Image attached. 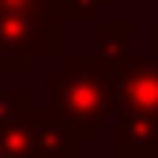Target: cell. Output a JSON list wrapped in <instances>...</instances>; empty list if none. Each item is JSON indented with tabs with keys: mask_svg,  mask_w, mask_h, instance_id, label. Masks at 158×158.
Returning a JSON list of instances; mask_svg holds the SVG:
<instances>
[{
	"mask_svg": "<svg viewBox=\"0 0 158 158\" xmlns=\"http://www.w3.org/2000/svg\"><path fill=\"white\" fill-rule=\"evenodd\" d=\"M113 79H117V68L98 56H64L60 68L45 75L49 109L68 121L79 143H94L102 124H109V117L117 113Z\"/></svg>",
	"mask_w": 158,
	"mask_h": 158,
	"instance_id": "6da1fadb",
	"label": "cell"
},
{
	"mask_svg": "<svg viewBox=\"0 0 158 158\" xmlns=\"http://www.w3.org/2000/svg\"><path fill=\"white\" fill-rule=\"evenodd\" d=\"M64 27L56 19H34V15H15L0 11V56H64Z\"/></svg>",
	"mask_w": 158,
	"mask_h": 158,
	"instance_id": "7a4b0ae2",
	"label": "cell"
},
{
	"mask_svg": "<svg viewBox=\"0 0 158 158\" xmlns=\"http://www.w3.org/2000/svg\"><path fill=\"white\" fill-rule=\"evenodd\" d=\"M113 106H117V113L158 117V60H151V56H128L124 64H117Z\"/></svg>",
	"mask_w": 158,
	"mask_h": 158,
	"instance_id": "3957f363",
	"label": "cell"
},
{
	"mask_svg": "<svg viewBox=\"0 0 158 158\" xmlns=\"http://www.w3.org/2000/svg\"><path fill=\"white\" fill-rule=\"evenodd\" d=\"M30 135L42 158H79V135L49 106H30Z\"/></svg>",
	"mask_w": 158,
	"mask_h": 158,
	"instance_id": "277c9868",
	"label": "cell"
},
{
	"mask_svg": "<svg viewBox=\"0 0 158 158\" xmlns=\"http://www.w3.org/2000/svg\"><path fill=\"white\" fill-rule=\"evenodd\" d=\"M147 154H158V117L117 113L113 158H147Z\"/></svg>",
	"mask_w": 158,
	"mask_h": 158,
	"instance_id": "5b68a950",
	"label": "cell"
},
{
	"mask_svg": "<svg viewBox=\"0 0 158 158\" xmlns=\"http://www.w3.org/2000/svg\"><path fill=\"white\" fill-rule=\"evenodd\" d=\"M98 60L106 64H124L132 56V23H124V19H98L94 27V53Z\"/></svg>",
	"mask_w": 158,
	"mask_h": 158,
	"instance_id": "8992f818",
	"label": "cell"
},
{
	"mask_svg": "<svg viewBox=\"0 0 158 158\" xmlns=\"http://www.w3.org/2000/svg\"><path fill=\"white\" fill-rule=\"evenodd\" d=\"M106 4H113V0H53V15H56L60 27L64 23H83V19H94Z\"/></svg>",
	"mask_w": 158,
	"mask_h": 158,
	"instance_id": "52a82bcc",
	"label": "cell"
},
{
	"mask_svg": "<svg viewBox=\"0 0 158 158\" xmlns=\"http://www.w3.org/2000/svg\"><path fill=\"white\" fill-rule=\"evenodd\" d=\"M30 106H34L30 94H23V90H0V128L19 121V117H27Z\"/></svg>",
	"mask_w": 158,
	"mask_h": 158,
	"instance_id": "ba28073f",
	"label": "cell"
},
{
	"mask_svg": "<svg viewBox=\"0 0 158 158\" xmlns=\"http://www.w3.org/2000/svg\"><path fill=\"white\" fill-rule=\"evenodd\" d=\"M30 72V60H23V56H0V75H23Z\"/></svg>",
	"mask_w": 158,
	"mask_h": 158,
	"instance_id": "9c48e42d",
	"label": "cell"
},
{
	"mask_svg": "<svg viewBox=\"0 0 158 158\" xmlns=\"http://www.w3.org/2000/svg\"><path fill=\"white\" fill-rule=\"evenodd\" d=\"M147 56H151V60H158V19L147 27Z\"/></svg>",
	"mask_w": 158,
	"mask_h": 158,
	"instance_id": "30bf717a",
	"label": "cell"
},
{
	"mask_svg": "<svg viewBox=\"0 0 158 158\" xmlns=\"http://www.w3.org/2000/svg\"><path fill=\"white\" fill-rule=\"evenodd\" d=\"M147 158H158V154H147Z\"/></svg>",
	"mask_w": 158,
	"mask_h": 158,
	"instance_id": "8fae6325",
	"label": "cell"
}]
</instances>
